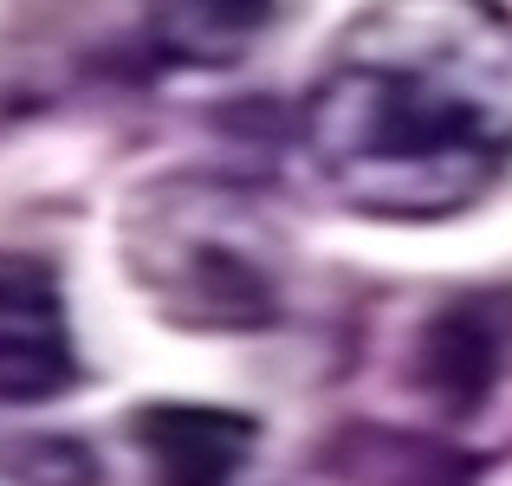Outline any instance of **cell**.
<instances>
[{"label":"cell","instance_id":"6da1fadb","mask_svg":"<svg viewBox=\"0 0 512 486\" xmlns=\"http://www.w3.org/2000/svg\"><path fill=\"white\" fill-rule=\"evenodd\" d=\"M318 188L363 221H448L512 169V7L370 0L299 111Z\"/></svg>","mask_w":512,"mask_h":486},{"label":"cell","instance_id":"7a4b0ae2","mask_svg":"<svg viewBox=\"0 0 512 486\" xmlns=\"http://www.w3.org/2000/svg\"><path fill=\"white\" fill-rule=\"evenodd\" d=\"M124 273L156 318L201 337L273 331L292 253L273 208L234 175L169 169L130 188L117 221Z\"/></svg>","mask_w":512,"mask_h":486},{"label":"cell","instance_id":"3957f363","mask_svg":"<svg viewBox=\"0 0 512 486\" xmlns=\"http://www.w3.org/2000/svg\"><path fill=\"white\" fill-rule=\"evenodd\" d=\"M78 383L65 292L39 260H0V409H33Z\"/></svg>","mask_w":512,"mask_h":486},{"label":"cell","instance_id":"277c9868","mask_svg":"<svg viewBox=\"0 0 512 486\" xmlns=\"http://www.w3.org/2000/svg\"><path fill=\"white\" fill-rule=\"evenodd\" d=\"M512 363V292L448 299L415 337V389L441 415H474Z\"/></svg>","mask_w":512,"mask_h":486},{"label":"cell","instance_id":"5b68a950","mask_svg":"<svg viewBox=\"0 0 512 486\" xmlns=\"http://www.w3.org/2000/svg\"><path fill=\"white\" fill-rule=\"evenodd\" d=\"M130 441L156 486H234L260 448V422L221 402H143Z\"/></svg>","mask_w":512,"mask_h":486},{"label":"cell","instance_id":"8992f818","mask_svg":"<svg viewBox=\"0 0 512 486\" xmlns=\"http://www.w3.org/2000/svg\"><path fill=\"white\" fill-rule=\"evenodd\" d=\"M279 0H143L137 26L156 65L182 72H227L266 39Z\"/></svg>","mask_w":512,"mask_h":486},{"label":"cell","instance_id":"52a82bcc","mask_svg":"<svg viewBox=\"0 0 512 486\" xmlns=\"http://www.w3.org/2000/svg\"><path fill=\"white\" fill-rule=\"evenodd\" d=\"M0 474L13 486H98V454L78 435H26L0 454Z\"/></svg>","mask_w":512,"mask_h":486}]
</instances>
